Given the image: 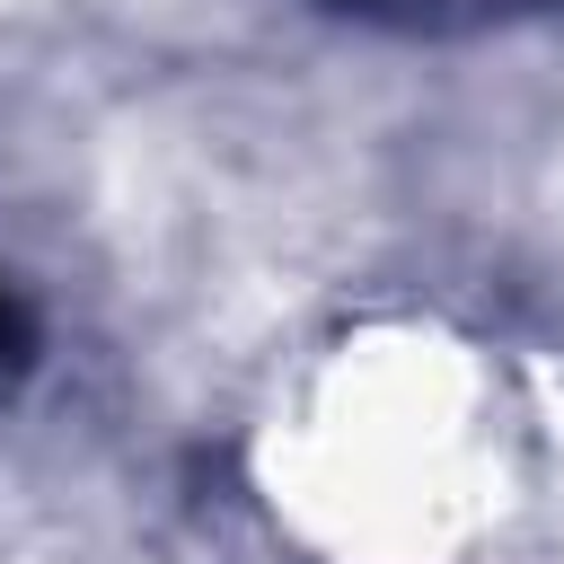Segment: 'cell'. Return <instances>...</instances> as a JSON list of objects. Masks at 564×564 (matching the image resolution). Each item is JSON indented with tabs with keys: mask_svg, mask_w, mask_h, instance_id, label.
Returning <instances> with one entry per match:
<instances>
[{
	"mask_svg": "<svg viewBox=\"0 0 564 564\" xmlns=\"http://www.w3.org/2000/svg\"><path fill=\"white\" fill-rule=\"evenodd\" d=\"M494 9H564V0H494Z\"/></svg>",
	"mask_w": 564,
	"mask_h": 564,
	"instance_id": "3",
	"label": "cell"
},
{
	"mask_svg": "<svg viewBox=\"0 0 564 564\" xmlns=\"http://www.w3.org/2000/svg\"><path fill=\"white\" fill-rule=\"evenodd\" d=\"M326 9H344V18H423L432 0H326Z\"/></svg>",
	"mask_w": 564,
	"mask_h": 564,
	"instance_id": "2",
	"label": "cell"
},
{
	"mask_svg": "<svg viewBox=\"0 0 564 564\" xmlns=\"http://www.w3.org/2000/svg\"><path fill=\"white\" fill-rule=\"evenodd\" d=\"M35 352H44V335H35V308H26V291L0 273V397H18V388H26Z\"/></svg>",
	"mask_w": 564,
	"mask_h": 564,
	"instance_id": "1",
	"label": "cell"
}]
</instances>
